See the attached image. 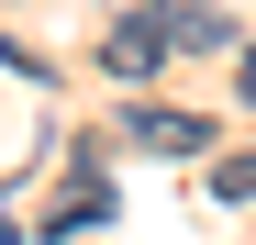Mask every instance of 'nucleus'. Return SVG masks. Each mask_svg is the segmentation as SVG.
<instances>
[{
    "label": "nucleus",
    "mask_w": 256,
    "mask_h": 245,
    "mask_svg": "<svg viewBox=\"0 0 256 245\" xmlns=\"http://www.w3.org/2000/svg\"><path fill=\"white\" fill-rule=\"evenodd\" d=\"M167 56H178V22H167V0H145V12H122L112 34H100V67L134 90V78H156Z\"/></svg>",
    "instance_id": "obj_1"
},
{
    "label": "nucleus",
    "mask_w": 256,
    "mask_h": 245,
    "mask_svg": "<svg viewBox=\"0 0 256 245\" xmlns=\"http://www.w3.org/2000/svg\"><path fill=\"white\" fill-rule=\"evenodd\" d=\"M122 134L156 145V156H200L212 145V112H122Z\"/></svg>",
    "instance_id": "obj_2"
},
{
    "label": "nucleus",
    "mask_w": 256,
    "mask_h": 245,
    "mask_svg": "<svg viewBox=\"0 0 256 245\" xmlns=\"http://www.w3.org/2000/svg\"><path fill=\"white\" fill-rule=\"evenodd\" d=\"M167 22H178V45H234V22L212 0H167Z\"/></svg>",
    "instance_id": "obj_3"
},
{
    "label": "nucleus",
    "mask_w": 256,
    "mask_h": 245,
    "mask_svg": "<svg viewBox=\"0 0 256 245\" xmlns=\"http://www.w3.org/2000/svg\"><path fill=\"white\" fill-rule=\"evenodd\" d=\"M223 200H256V156H223V178H212Z\"/></svg>",
    "instance_id": "obj_4"
},
{
    "label": "nucleus",
    "mask_w": 256,
    "mask_h": 245,
    "mask_svg": "<svg viewBox=\"0 0 256 245\" xmlns=\"http://www.w3.org/2000/svg\"><path fill=\"white\" fill-rule=\"evenodd\" d=\"M234 90H245V100H256V45H245V56H234Z\"/></svg>",
    "instance_id": "obj_5"
}]
</instances>
